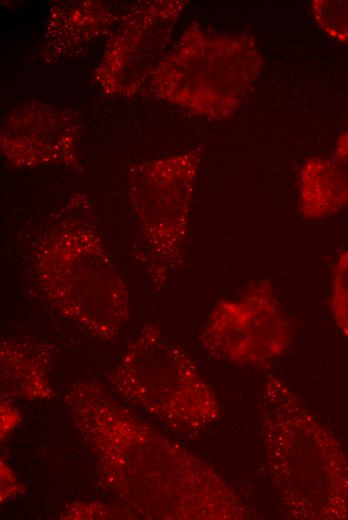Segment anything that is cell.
Masks as SVG:
<instances>
[{
  "label": "cell",
  "mask_w": 348,
  "mask_h": 520,
  "mask_svg": "<svg viewBox=\"0 0 348 520\" xmlns=\"http://www.w3.org/2000/svg\"><path fill=\"white\" fill-rule=\"evenodd\" d=\"M67 402L108 488L145 518L245 520L252 512L206 461L120 405L100 384H75Z\"/></svg>",
  "instance_id": "1"
},
{
  "label": "cell",
  "mask_w": 348,
  "mask_h": 520,
  "mask_svg": "<svg viewBox=\"0 0 348 520\" xmlns=\"http://www.w3.org/2000/svg\"><path fill=\"white\" fill-rule=\"evenodd\" d=\"M31 266L55 310L93 337H118L130 315L129 291L85 196L70 198L39 234Z\"/></svg>",
  "instance_id": "2"
},
{
  "label": "cell",
  "mask_w": 348,
  "mask_h": 520,
  "mask_svg": "<svg viewBox=\"0 0 348 520\" xmlns=\"http://www.w3.org/2000/svg\"><path fill=\"white\" fill-rule=\"evenodd\" d=\"M258 417L270 482L285 514L296 520L348 518V460L279 377L265 381Z\"/></svg>",
  "instance_id": "3"
},
{
  "label": "cell",
  "mask_w": 348,
  "mask_h": 520,
  "mask_svg": "<svg viewBox=\"0 0 348 520\" xmlns=\"http://www.w3.org/2000/svg\"><path fill=\"white\" fill-rule=\"evenodd\" d=\"M264 66L255 39L221 34L194 21L148 82L150 93L195 115L224 120L241 106Z\"/></svg>",
  "instance_id": "4"
},
{
  "label": "cell",
  "mask_w": 348,
  "mask_h": 520,
  "mask_svg": "<svg viewBox=\"0 0 348 520\" xmlns=\"http://www.w3.org/2000/svg\"><path fill=\"white\" fill-rule=\"evenodd\" d=\"M111 383L181 434L199 435L220 416L216 396L196 363L155 323H146L127 345Z\"/></svg>",
  "instance_id": "5"
},
{
  "label": "cell",
  "mask_w": 348,
  "mask_h": 520,
  "mask_svg": "<svg viewBox=\"0 0 348 520\" xmlns=\"http://www.w3.org/2000/svg\"><path fill=\"white\" fill-rule=\"evenodd\" d=\"M200 149L144 161L128 172V197L140 231L142 263L161 289L186 258Z\"/></svg>",
  "instance_id": "6"
},
{
  "label": "cell",
  "mask_w": 348,
  "mask_h": 520,
  "mask_svg": "<svg viewBox=\"0 0 348 520\" xmlns=\"http://www.w3.org/2000/svg\"><path fill=\"white\" fill-rule=\"evenodd\" d=\"M188 1L152 0L131 4L107 36L93 81L107 95L129 97L148 83Z\"/></svg>",
  "instance_id": "7"
},
{
  "label": "cell",
  "mask_w": 348,
  "mask_h": 520,
  "mask_svg": "<svg viewBox=\"0 0 348 520\" xmlns=\"http://www.w3.org/2000/svg\"><path fill=\"white\" fill-rule=\"evenodd\" d=\"M81 130L75 111L40 101L26 102L2 120L1 153L13 168L62 165L80 169Z\"/></svg>",
  "instance_id": "8"
},
{
  "label": "cell",
  "mask_w": 348,
  "mask_h": 520,
  "mask_svg": "<svg viewBox=\"0 0 348 520\" xmlns=\"http://www.w3.org/2000/svg\"><path fill=\"white\" fill-rule=\"evenodd\" d=\"M124 11L104 1L53 2L40 47L42 59L56 63L84 54L110 34Z\"/></svg>",
  "instance_id": "9"
},
{
  "label": "cell",
  "mask_w": 348,
  "mask_h": 520,
  "mask_svg": "<svg viewBox=\"0 0 348 520\" xmlns=\"http://www.w3.org/2000/svg\"><path fill=\"white\" fill-rule=\"evenodd\" d=\"M298 210L304 219H320L348 206V129L327 156L308 158L298 177Z\"/></svg>",
  "instance_id": "10"
},
{
  "label": "cell",
  "mask_w": 348,
  "mask_h": 520,
  "mask_svg": "<svg viewBox=\"0 0 348 520\" xmlns=\"http://www.w3.org/2000/svg\"><path fill=\"white\" fill-rule=\"evenodd\" d=\"M239 299L246 309L253 335L252 366H264L284 355L292 330L271 283L254 281Z\"/></svg>",
  "instance_id": "11"
},
{
  "label": "cell",
  "mask_w": 348,
  "mask_h": 520,
  "mask_svg": "<svg viewBox=\"0 0 348 520\" xmlns=\"http://www.w3.org/2000/svg\"><path fill=\"white\" fill-rule=\"evenodd\" d=\"M200 342L216 359L252 366L253 335L240 299H222L216 303L201 331Z\"/></svg>",
  "instance_id": "12"
},
{
  "label": "cell",
  "mask_w": 348,
  "mask_h": 520,
  "mask_svg": "<svg viewBox=\"0 0 348 520\" xmlns=\"http://www.w3.org/2000/svg\"><path fill=\"white\" fill-rule=\"evenodd\" d=\"M52 348L43 343L21 339H2L0 345L1 379L5 388L18 395L44 397L48 390Z\"/></svg>",
  "instance_id": "13"
},
{
  "label": "cell",
  "mask_w": 348,
  "mask_h": 520,
  "mask_svg": "<svg viewBox=\"0 0 348 520\" xmlns=\"http://www.w3.org/2000/svg\"><path fill=\"white\" fill-rule=\"evenodd\" d=\"M310 8L314 21L325 34L348 44V0H313Z\"/></svg>",
  "instance_id": "14"
},
{
  "label": "cell",
  "mask_w": 348,
  "mask_h": 520,
  "mask_svg": "<svg viewBox=\"0 0 348 520\" xmlns=\"http://www.w3.org/2000/svg\"><path fill=\"white\" fill-rule=\"evenodd\" d=\"M329 302L337 326L348 337V248L334 261Z\"/></svg>",
  "instance_id": "15"
}]
</instances>
